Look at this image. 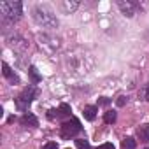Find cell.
I'll return each instance as SVG.
<instances>
[{
    "mask_svg": "<svg viewBox=\"0 0 149 149\" xmlns=\"http://www.w3.org/2000/svg\"><path fill=\"white\" fill-rule=\"evenodd\" d=\"M21 11H23V4L19 0H4L0 2V13H2L4 21H18L21 18Z\"/></svg>",
    "mask_w": 149,
    "mask_h": 149,
    "instance_id": "1",
    "label": "cell"
},
{
    "mask_svg": "<svg viewBox=\"0 0 149 149\" xmlns=\"http://www.w3.org/2000/svg\"><path fill=\"white\" fill-rule=\"evenodd\" d=\"M33 19H35L40 26H44V28H56V26H58L56 16L53 14V11H49V9L44 7V6H37V7L33 9Z\"/></svg>",
    "mask_w": 149,
    "mask_h": 149,
    "instance_id": "2",
    "label": "cell"
},
{
    "mask_svg": "<svg viewBox=\"0 0 149 149\" xmlns=\"http://www.w3.org/2000/svg\"><path fill=\"white\" fill-rule=\"evenodd\" d=\"M35 97H37V90H35L33 86L25 88V90L21 91V95L16 98V107H18L19 111H26L28 105L32 104V100H33Z\"/></svg>",
    "mask_w": 149,
    "mask_h": 149,
    "instance_id": "3",
    "label": "cell"
},
{
    "mask_svg": "<svg viewBox=\"0 0 149 149\" xmlns=\"http://www.w3.org/2000/svg\"><path fill=\"white\" fill-rule=\"evenodd\" d=\"M60 132H61V137H63V139H70V137H74V135H77V133L81 132V123H79V119L70 118L68 121H65V123L61 125Z\"/></svg>",
    "mask_w": 149,
    "mask_h": 149,
    "instance_id": "4",
    "label": "cell"
},
{
    "mask_svg": "<svg viewBox=\"0 0 149 149\" xmlns=\"http://www.w3.org/2000/svg\"><path fill=\"white\" fill-rule=\"evenodd\" d=\"M7 46L11 47V49H14V51H26L28 49V42H26V39H23L19 33H11V35H7Z\"/></svg>",
    "mask_w": 149,
    "mask_h": 149,
    "instance_id": "5",
    "label": "cell"
},
{
    "mask_svg": "<svg viewBox=\"0 0 149 149\" xmlns=\"http://www.w3.org/2000/svg\"><path fill=\"white\" fill-rule=\"evenodd\" d=\"M118 7L126 18H132L135 14V4L130 2V0H118Z\"/></svg>",
    "mask_w": 149,
    "mask_h": 149,
    "instance_id": "6",
    "label": "cell"
},
{
    "mask_svg": "<svg viewBox=\"0 0 149 149\" xmlns=\"http://www.w3.org/2000/svg\"><path fill=\"white\" fill-rule=\"evenodd\" d=\"M2 74H4V77H7V81H9L11 84H19V77L16 76L14 70H13L6 61L2 63Z\"/></svg>",
    "mask_w": 149,
    "mask_h": 149,
    "instance_id": "7",
    "label": "cell"
},
{
    "mask_svg": "<svg viewBox=\"0 0 149 149\" xmlns=\"http://www.w3.org/2000/svg\"><path fill=\"white\" fill-rule=\"evenodd\" d=\"M21 125L23 126H39V119L32 114V112H25L23 116H21Z\"/></svg>",
    "mask_w": 149,
    "mask_h": 149,
    "instance_id": "8",
    "label": "cell"
},
{
    "mask_svg": "<svg viewBox=\"0 0 149 149\" xmlns=\"http://www.w3.org/2000/svg\"><path fill=\"white\" fill-rule=\"evenodd\" d=\"M137 137L142 140V142H147L149 144V125H140L137 128Z\"/></svg>",
    "mask_w": 149,
    "mask_h": 149,
    "instance_id": "9",
    "label": "cell"
},
{
    "mask_svg": "<svg viewBox=\"0 0 149 149\" xmlns=\"http://www.w3.org/2000/svg\"><path fill=\"white\" fill-rule=\"evenodd\" d=\"M97 112H98V107H95V105H86L83 109V114H84V118L88 121H93L97 118Z\"/></svg>",
    "mask_w": 149,
    "mask_h": 149,
    "instance_id": "10",
    "label": "cell"
},
{
    "mask_svg": "<svg viewBox=\"0 0 149 149\" xmlns=\"http://www.w3.org/2000/svg\"><path fill=\"white\" fill-rule=\"evenodd\" d=\"M61 6H63L65 13H68V14H70V13H74V11L79 7V2H76V0H72V2H70V0H63Z\"/></svg>",
    "mask_w": 149,
    "mask_h": 149,
    "instance_id": "11",
    "label": "cell"
},
{
    "mask_svg": "<svg viewBox=\"0 0 149 149\" xmlns=\"http://www.w3.org/2000/svg\"><path fill=\"white\" fill-rule=\"evenodd\" d=\"M137 147V142L133 137H125L121 140V149H135Z\"/></svg>",
    "mask_w": 149,
    "mask_h": 149,
    "instance_id": "12",
    "label": "cell"
},
{
    "mask_svg": "<svg viewBox=\"0 0 149 149\" xmlns=\"http://www.w3.org/2000/svg\"><path fill=\"white\" fill-rule=\"evenodd\" d=\"M116 118H118L116 111H105V112H104V121H105L107 125H112V123L116 121Z\"/></svg>",
    "mask_w": 149,
    "mask_h": 149,
    "instance_id": "13",
    "label": "cell"
},
{
    "mask_svg": "<svg viewBox=\"0 0 149 149\" xmlns=\"http://www.w3.org/2000/svg\"><path fill=\"white\" fill-rule=\"evenodd\" d=\"M28 76H30V79H32L33 83H39V81L42 79V77L39 76V72H37V68H35L33 65H32V67H28Z\"/></svg>",
    "mask_w": 149,
    "mask_h": 149,
    "instance_id": "14",
    "label": "cell"
},
{
    "mask_svg": "<svg viewBox=\"0 0 149 149\" xmlns=\"http://www.w3.org/2000/svg\"><path fill=\"white\" fill-rule=\"evenodd\" d=\"M47 118L53 121V119H58V118H61V112H60V109H51V111H47Z\"/></svg>",
    "mask_w": 149,
    "mask_h": 149,
    "instance_id": "15",
    "label": "cell"
},
{
    "mask_svg": "<svg viewBox=\"0 0 149 149\" xmlns=\"http://www.w3.org/2000/svg\"><path fill=\"white\" fill-rule=\"evenodd\" d=\"M58 109H60L61 116H70V112H72V111H70V105H68V104H61V105H60Z\"/></svg>",
    "mask_w": 149,
    "mask_h": 149,
    "instance_id": "16",
    "label": "cell"
},
{
    "mask_svg": "<svg viewBox=\"0 0 149 149\" xmlns=\"http://www.w3.org/2000/svg\"><path fill=\"white\" fill-rule=\"evenodd\" d=\"M76 146H77L79 149H90V142H88V140H84V139L76 140Z\"/></svg>",
    "mask_w": 149,
    "mask_h": 149,
    "instance_id": "17",
    "label": "cell"
},
{
    "mask_svg": "<svg viewBox=\"0 0 149 149\" xmlns=\"http://www.w3.org/2000/svg\"><path fill=\"white\" fill-rule=\"evenodd\" d=\"M139 95H140V98H144V100H147V102H149V86L142 88V90L139 91Z\"/></svg>",
    "mask_w": 149,
    "mask_h": 149,
    "instance_id": "18",
    "label": "cell"
},
{
    "mask_svg": "<svg viewBox=\"0 0 149 149\" xmlns=\"http://www.w3.org/2000/svg\"><path fill=\"white\" fill-rule=\"evenodd\" d=\"M126 100H128V98H126L125 95H121V97H118V100H116V104H118L119 107H125V105H126Z\"/></svg>",
    "mask_w": 149,
    "mask_h": 149,
    "instance_id": "19",
    "label": "cell"
},
{
    "mask_svg": "<svg viewBox=\"0 0 149 149\" xmlns=\"http://www.w3.org/2000/svg\"><path fill=\"white\" fill-rule=\"evenodd\" d=\"M42 149H58V144L56 142H47L42 146Z\"/></svg>",
    "mask_w": 149,
    "mask_h": 149,
    "instance_id": "20",
    "label": "cell"
},
{
    "mask_svg": "<svg viewBox=\"0 0 149 149\" xmlns=\"http://www.w3.org/2000/svg\"><path fill=\"white\" fill-rule=\"evenodd\" d=\"M109 104H111V100L105 98V97H102V98L98 100V105H109Z\"/></svg>",
    "mask_w": 149,
    "mask_h": 149,
    "instance_id": "21",
    "label": "cell"
},
{
    "mask_svg": "<svg viewBox=\"0 0 149 149\" xmlns=\"http://www.w3.org/2000/svg\"><path fill=\"white\" fill-rule=\"evenodd\" d=\"M98 149H114V146L107 142V144H102V146H98Z\"/></svg>",
    "mask_w": 149,
    "mask_h": 149,
    "instance_id": "22",
    "label": "cell"
},
{
    "mask_svg": "<svg viewBox=\"0 0 149 149\" xmlns=\"http://www.w3.org/2000/svg\"><path fill=\"white\" fill-rule=\"evenodd\" d=\"M146 149H149V147H146Z\"/></svg>",
    "mask_w": 149,
    "mask_h": 149,
    "instance_id": "23",
    "label": "cell"
}]
</instances>
